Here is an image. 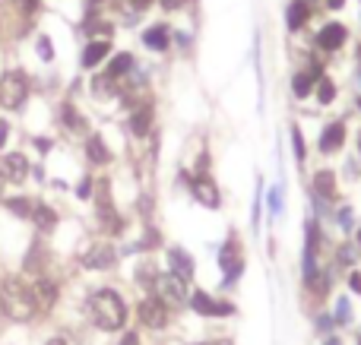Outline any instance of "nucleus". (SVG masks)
Instances as JSON below:
<instances>
[{"label":"nucleus","mask_w":361,"mask_h":345,"mask_svg":"<svg viewBox=\"0 0 361 345\" xmlns=\"http://www.w3.org/2000/svg\"><path fill=\"white\" fill-rule=\"evenodd\" d=\"M307 194L317 196V200L336 206L339 203V171L330 168V165H320V168L311 171V184H307Z\"/></svg>","instance_id":"obj_10"},{"label":"nucleus","mask_w":361,"mask_h":345,"mask_svg":"<svg viewBox=\"0 0 361 345\" xmlns=\"http://www.w3.org/2000/svg\"><path fill=\"white\" fill-rule=\"evenodd\" d=\"M171 38H175V32H171V25H165V23H156L143 32V44L149 51H156V54H165V51L171 48Z\"/></svg>","instance_id":"obj_20"},{"label":"nucleus","mask_w":361,"mask_h":345,"mask_svg":"<svg viewBox=\"0 0 361 345\" xmlns=\"http://www.w3.org/2000/svg\"><path fill=\"white\" fill-rule=\"evenodd\" d=\"M63 120H67L70 130H86V120L80 118V111L73 105H63Z\"/></svg>","instance_id":"obj_34"},{"label":"nucleus","mask_w":361,"mask_h":345,"mask_svg":"<svg viewBox=\"0 0 361 345\" xmlns=\"http://www.w3.org/2000/svg\"><path fill=\"white\" fill-rule=\"evenodd\" d=\"M358 23H361V10H358Z\"/></svg>","instance_id":"obj_53"},{"label":"nucleus","mask_w":361,"mask_h":345,"mask_svg":"<svg viewBox=\"0 0 361 345\" xmlns=\"http://www.w3.org/2000/svg\"><path fill=\"white\" fill-rule=\"evenodd\" d=\"M311 19H314V6L307 4V0H288L286 4V29L292 32V35L305 32Z\"/></svg>","instance_id":"obj_17"},{"label":"nucleus","mask_w":361,"mask_h":345,"mask_svg":"<svg viewBox=\"0 0 361 345\" xmlns=\"http://www.w3.org/2000/svg\"><path fill=\"white\" fill-rule=\"evenodd\" d=\"M38 54H42V61H51V57H54V48H51L48 38H38Z\"/></svg>","instance_id":"obj_38"},{"label":"nucleus","mask_w":361,"mask_h":345,"mask_svg":"<svg viewBox=\"0 0 361 345\" xmlns=\"http://www.w3.org/2000/svg\"><path fill=\"white\" fill-rule=\"evenodd\" d=\"M159 272H162V270L156 266V260L146 257V260H140V263H137V272H133V279H137V285L146 291V295H149V291H156Z\"/></svg>","instance_id":"obj_26"},{"label":"nucleus","mask_w":361,"mask_h":345,"mask_svg":"<svg viewBox=\"0 0 361 345\" xmlns=\"http://www.w3.org/2000/svg\"><path fill=\"white\" fill-rule=\"evenodd\" d=\"M349 146V124L345 118H330L317 133V156L320 158H336Z\"/></svg>","instance_id":"obj_6"},{"label":"nucleus","mask_w":361,"mask_h":345,"mask_svg":"<svg viewBox=\"0 0 361 345\" xmlns=\"http://www.w3.org/2000/svg\"><path fill=\"white\" fill-rule=\"evenodd\" d=\"M352 241H355V244L361 247V222H358V228H355V232H352Z\"/></svg>","instance_id":"obj_47"},{"label":"nucleus","mask_w":361,"mask_h":345,"mask_svg":"<svg viewBox=\"0 0 361 345\" xmlns=\"http://www.w3.org/2000/svg\"><path fill=\"white\" fill-rule=\"evenodd\" d=\"M25 95H29V80H25V73H19V70L4 73V80H0V105H4L6 111H16V108H23Z\"/></svg>","instance_id":"obj_11"},{"label":"nucleus","mask_w":361,"mask_h":345,"mask_svg":"<svg viewBox=\"0 0 361 345\" xmlns=\"http://www.w3.org/2000/svg\"><path fill=\"white\" fill-rule=\"evenodd\" d=\"M121 345H140V333H133V330H127L124 339H121Z\"/></svg>","instance_id":"obj_41"},{"label":"nucleus","mask_w":361,"mask_h":345,"mask_svg":"<svg viewBox=\"0 0 361 345\" xmlns=\"http://www.w3.org/2000/svg\"><path fill=\"white\" fill-rule=\"evenodd\" d=\"M193 345H235V339L231 336H209V339H200Z\"/></svg>","instance_id":"obj_37"},{"label":"nucleus","mask_w":361,"mask_h":345,"mask_svg":"<svg viewBox=\"0 0 361 345\" xmlns=\"http://www.w3.org/2000/svg\"><path fill=\"white\" fill-rule=\"evenodd\" d=\"M32 222L38 225V232H51V228L57 225V215H54V209H51V206H42V203H35Z\"/></svg>","instance_id":"obj_32"},{"label":"nucleus","mask_w":361,"mask_h":345,"mask_svg":"<svg viewBox=\"0 0 361 345\" xmlns=\"http://www.w3.org/2000/svg\"><path fill=\"white\" fill-rule=\"evenodd\" d=\"M35 6H38V0H23V10L25 13H35Z\"/></svg>","instance_id":"obj_45"},{"label":"nucleus","mask_w":361,"mask_h":345,"mask_svg":"<svg viewBox=\"0 0 361 345\" xmlns=\"http://www.w3.org/2000/svg\"><path fill=\"white\" fill-rule=\"evenodd\" d=\"M99 4H102V0H89V19L95 16V6H99Z\"/></svg>","instance_id":"obj_48"},{"label":"nucleus","mask_w":361,"mask_h":345,"mask_svg":"<svg viewBox=\"0 0 361 345\" xmlns=\"http://www.w3.org/2000/svg\"><path fill=\"white\" fill-rule=\"evenodd\" d=\"M48 345H67V342H63V339H51Z\"/></svg>","instance_id":"obj_51"},{"label":"nucleus","mask_w":361,"mask_h":345,"mask_svg":"<svg viewBox=\"0 0 361 345\" xmlns=\"http://www.w3.org/2000/svg\"><path fill=\"white\" fill-rule=\"evenodd\" d=\"M349 38H352V32L343 19H326L314 32V48L324 51V54H336V51H343L349 44Z\"/></svg>","instance_id":"obj_8"},{"label":"nucleus","mask_w":361,"mask_h":345,"mask_svg":"<svg viewBox=\"0 0 361 345\" xmlns=\"http://www.w3.org/2000/svg\"><path fill=\"white\" fill-rule=\"evenodd\" d=\"M82 266H86V270H111V266H118V251H114V244H108V241L92 244L86 251V257H82Z\"/></svg>","instance_id":"obj_16"},{"label":"nucleus","mask_w":361,"mask_h":345,"mask_svg":"<svg viewBox=\"0 0 361 345\" xmlns=\"http://www.w3.org/2000/svg\"><path fill=\"white\" fill-rule=\"evenodd\" d=\"M175 42L180 48H190V32H175Z\"/></svg>","instance_id":"obj_43"},{"label":"nucleus","mask_w":361,"mask_h":345,"mask_svg":"<svg viewBox=\"0 0 361 345\" xmlns=\"http://www.w3.org/2000/svg\"><path fill=\"white\" fill-rule=\"evenodd\" d=\"M86 156H89V162L92 165H108L111 162V152H108V146H105V139L102 137H89L86 139Z\"/></svg>","instance_id":"obj_31"},{"label":"nucleus","mask_w":361,"mask_h":345,"mask_svg":"<svg viewBox=\"0 0 361 345\" xmlns=\"http://www.w3.org/2000/svg\"><path fill=\"white\" fill-rule=\"evenodd\" d=\"M4 143H6V124L0 120V146H4Z\"/></svg>","instance_id":"obj_49"},{"label":"nucleus","mask_w":361,"mask_h":345,"mask_svg":"<svg viewBox=\"0 0 361 345\" xmlns=\"http://www.w3.org/2000/svg\"><path fill=\"white\" fill-rule=\"evenodd\" d=\"M355 73H361V44L355 48Z\"/></svg>","instance_id":"obj_46"},{"label":"nucleus","mask_w":361,"mask_h":345,"mask_svg":"<svg viewBox=\"0 0 361 345\" xmlns=\"http://www.w3.org/2000/svg\"><path fill=\"white\" fill-rule=\"evenodd\" d=\"M0 175H4L6 181H13V184L25 181V175H29V162H25V156H19V152H10V156L0 162Z\"/></svg>","instance_id":"obj_25"},{"label":"nucleus","mask_w":361,"mask_h":345,"mask_svg":"<svg viewBox=\"0 0 361 345\" xmlns=\"http://www.w3.org/2000/svg\"><path fill=\"white\" fill-rule=\"evenodd\" d=\"M343 289L349 291L352 298H361V266H355V270H349L343 276Z\"/></svg>","instance_id":"obj_33"},{"label":"nucleus","mask_w":361,"mask_h":345,"mask_svg":"<svg viewBox=\"0 0 361 345\" xmlns=\"http://www.w3.org/2000/svg\"><path fill=\"white\" fill-rule=\"evenodd\" d=\"M311 330H314V336H317V339H324V336L336 333V323H333L330 310H326V308L311 310Z\"/></svg>","instance_id":"obj_29"},{"label":"nucleus","mask_w":361,"mask_h":345,"mask_svg":"<svg viewBox=\"0 0 361 345\" xmlns=\"http://www.w3.org/2000/svg\"><path fill=\"white\" fill-rule=\"evenodd\" d=\"M193 285L184 282V279H178L175 272L162 270L159 272V282H156V295L162 298L165 304H169L171 310H187V295H190Z\"/></svg>","instance_id":"obj_9"},{"label":"nucleus","mask_w":361,"mask_h":345,"mask_svg":"<svg viewBox=\"0 0 361 345\" xmlns=\"http://www.w3.org/2000/svg\"><path fill=\"white\" fill-rule=\"evenodd\" d=\"M314 99H317V108H333L339 99V82L330 73H324L317 80V86H314Z\"/></svg>","instance_id":"obj_23"},{"label":"nucleus","mask_w":361,"mask_h":345,"mask_svg":"<svg viewBox=\"0 0 361 345\" xmlns=\"http://www.w3.org/2000/svg\"><path fill=\"white\" fill-rule=\"evenodd\" d=\"M137 320L143 323L146 330H152V333H162V330L171 327L175 310H171L169 304L156 295V291H149V295H143L140 298V304H137Z\"/></svg>","instance_id":"obj_5"},{"label":"nucleus","mask_w":361,"mask_h":345,"mask_svg":"<svg viewBox=\"0 0 361 345\" xmlns=\"http://www.w3.org/2000/svg\"><path fill=\"white\" fill-rule=\"evenodd\" d=\"M76 194H80L82 200H89V196H92V177H82V184H80V190H76Z\"/></svg>","instance_id":"obj_39"},{"label":"nucleus","mask_w":361,"mask_h":345,"mask_svg":"<svg viewBox=\"0 0 361 345\" xmlns=\"http://www.w3.org/2000/svg\"><path fill=\"white\" fill-rule=\"evenodd\" d=\"M108 54H111V42H89L82 51V67L95 70L102 61H108Z\"/></svg>","instance_id":"obj_27"},{"label":"nucleus","mask_w":361,"mask_h":345,"mask_svg":"<svg viewBox=\"0 0 361 345\" xmlns=\"http://www.w3.org/2000/svg\"><path fill=\"white\" fill-rule=\"evenodd\" d=\"M0 310L16 323H25L35 314H42L38 301H35V291H32V285H25L23 279H6L4 282V289H0Z\"/></svg>","instance_id":"obj_3"},{"label":"nucleus","mask_w":361,"mask_h":345,"mask_svg":"<svg viewBox=\"0 0 361 345\" xmlns=\"http://www.w3.org/2000/svg\"><path fill=\"white\" fill-rule=\"evenodd\" d=\"M330 263L345 276L349 270L361 266V247H358L352 238H343L339 244H333V251H330Z\"/></svg>","instance_id":"obj_15"},{"label":"nucleus","mask_w":361,"mask_h":345,"mask_svg":"<svg viewBox=\"0 0 361 345\" xmlns=\"http://www.w3.org/2000/svg\"><path fill=\"white\" fill-rule=\"evenodd\" d=\"M288 146H292V156H295V165L298 168H307V139H305V130H301L298 120H292L288 124Z\"/></svg>","instance_id":"obj_22"},{"label":"nucleus","mask_w":361,"mask_h":345,"mask_svg":"<svg viewBox=\"0 0 361 345\" xmlns=\"http://www.w3.org/2000/svg\"><path fill=\"white\" fill-rule=\"evenodd\" d=\"M343 6H345V0H324V10H330V13L343 10Z\"/></svg>","instance_id":"obj_44"},{"label":"nucleus","mask_w":361,"mask_h":345,"mask_svg":"<svg viewBox=\"0 0 361 345\" xmlns=\"http://www.w3.org/2000/svg\"><path fill=\"white\" fill-rule=\"evenodd\" d=\"M216 266H219V295H231L241 285L244 272H247V253H244V241L238 228H228L225 241L216 247Z\"/></svg>","instance_id":"obj_1"},{"label":"nucleus","mask_w":361,"mask_h":345,"mask_svg":"<svg viewBox=\"0 0 361 345\" xmlns=\"http://www.w3.org/2000/svg\"><path fill=\"white\" fill-rule=\"evenodd\" d=\"M333 225H336V232L343 234V238H352V232L358 228V215H355V206L352 203H336L333 206Z\"/></svg>","instance_id":"obj_21"},{"label":"nucleus","mask_w":361,"mask_h":345,"mask_svg":"<svg viewBox=\"0 0 361 345\" xmlns=\"http://www.w3.org/2000/svg\"><path fill=\"white\" fill-rule=\"evenodd\" d=\"M95 203H99V225L105 234H121L124 232V219L118 215V209H114L111 203V184L108 181H99V196H95Z\"/></svg>","instance_id":"obj_13"},{"label":"nucleus","mask_w":361,"mask_h":345,"mask_svg":"<svg viewBox=\"0 0 361 345\" xmlns=\"http://www.w3.org/2000/svg\"><path fill=\"white\" fill-rule=\"evenodd\" d=\"M326 310H330V317H333V323H336V330L339 333H345V330H352L355 327V320H358V314H355V298L349 295V291H333V298L326 301Z\"/></svg>","instance_id":"obj_12"},{"label":"nucleus","mask_w":361,"mask_h":345,"mask_svg":"<svg viewBox=\"0 0 361 345\" xmlns=\"http://www.w3.org/2000/svg\"><path fill=\"white\" fill-rule=\"evenodd\" d=\"M317 345H349L345 342V333H330V336H324V339H317Z\"/></svg>","instance_id":"obj_36"},{"label":"nucleus","mask_w":361,"mask_h":345,"mask_svg":"<svg viewBox=\"0 0 361 345\" xmlns=\"http://www.w3.org/2000/svg\"><path fill=\"white\" fill-rule=\"evenodd\" d=\"M263 190H267V181L257 177L254 203H250V228H254V232H260V225H263Z\"/></svg>","instance_id":"obj_30"},{"label":"nucleus","mask_w":361,"mask_h":345,"mask_svg":"<svg viewBox=\"0 0 361 345\" xmlns=\"http://www.w3.org/2000/svg\"><path fill=\"white\" fill-rule=\"evenodd\" d=\"M127 127H130L133 137H149L152 130V101H137L130 111V118H127Z\"/></svg>","instance_id":"obj_19"},{"label":"nucleus","mask_w":361,"mask_h":345,"mask_svg":"<svg viewBox=\"0 0 361 345\" xmlns=\"http://www.w3.org/2000/svg\"><path fill=\"white\" fill-rule=\"evenodd\" d=\"M355 111H358V114H361V92H358V95H355Z\"/></svg>","instance_id":"obj_50"},{"label":"nucleus","mask_w":361,"mask_h":345,"mask_svg":"<svg viewBox=\"0 0 361 345\" xmlns=\"http://www.w3.org/2000/svg\"><path fill=\"white\" fill-rule=\"evenodd\" d=\"M152 4H156V0H130V6H133V10H137V13L149 10V6H152Z\"/></svg>","instance_id":"obj_42"},{"label":"nucleus","mask_w":361,"mask_h":345,"mask_svg":"<svg viewBox=\"0 0 361 345\" xmlns=\"http://www.w3.org/2000/svg\"><path fill=\"white\" fill-rule=\"evenodd\" d=\"M6 206L16 215H25V219H32V213H35V203L32 200H6Z\"/></svg>","instance_id":"obj_35"},{"label":"nucleus","mask_w":361,"mask_h":345,"mask_svg":"<svg viewBox=\"0 0 361 345\" xmlns=\"http://www.w3.org/2000/svg\"><path fill=\"white\" fill-rule=\"evenodd\" d=\"M32 291H35L38 310L54 308V301H57V285L54 282H48V279H38V282H32Z\"/></svg>","instance_id":"obj_28"},{"label":"nucleus","mask_w":361,"mask_h":345,"mask_svg":"<svg viewBox=\"0 0 361 345\" xmlns=\"http://www.w3.org/2000/svg\"><path fill=\"white\" fill-rule=\"evenodd\" d=\"M86 314L105 333H118L127 327V301L118 295L114 289H99L89 295L86 301Z\"/></svg>","instance_id":"obj_2"},{"label":"nucleus","mask_w":361,"mask_h":345,"mask_svg":"<svg viewBox=\"0 0 361 345\" xmlns=\"http://www.w3.org/2000/svg\"><path fill=\"white\" fill-rule=\"evenodd\" d=\"M187 181V190H190V196L200 203L203 209H222V190H219L216 177H212V171H206V175H193V171H184L180 175Z\"/></svg>","instance_id":"obj_7"},{"label":"nucleus","mask_w":361,"mask_h":345,"mask_svg":"<svg viewBox=\"0 0 361 345\" xmlns=\"http://www.w3.org/2000/svg\"><path fill=\"white\" fill-rule=\"evenodd\" d=\"M133 67H137V57H133L130 51H121V54L111 57L105 76H108V80H114V82H121V80H127V76L133 73Z\"/></svg>","instance_id":"obj_24"},{"label":"nucleus","mask_w":361,"mask_h":345,"mask_svg":"<svg viewBox=\"0 0 361 345\" xmlns=\"http://www.w3.org/2000/svg\"><path fill=\"white\" fill-rule=\"evenodd\" d=\"M352 345H361V333H358V336H355V342H352Z\"/></svg>","instance_id":"obj_52"},{"label":"nucleus","mask_w":361,"mask_h":345,"mask_svg":"<svg viewBox=\"0 0 361 345\" xmlns=\"http://www.w3.org/2000/svg\"><path fill=\"white\" fill-rule=\"evenodd\" d=\"M263 209H267L269 225L282 219V213H286V184H282V181L269 184V187L263 190Z\"/></svg>","instance_id":"obj_18"},{"label":"nucleus","mask_w":361,"mask_h":345,"mask_svg":"<svg viewBox=\"0 0 361 345\" xmlns=\"http://www.w3.org/2000/svg\"><path fill=\"white\" fill-rule=\"evenodd\" d=\"M162 4V10H169V13H175V10H180V6L187 4V0H159Z\"/></svg>","instance_id":"obj_40"},{"label":"nucleus","mask_w":361,"mask_h":345,"mask_svg":"<svg viewBox=\"0 0 361 345\" xmlns=\"http://www.w3.org/2000/svg\"><path fill=\"white\" fill-rule=\"evenodd\" d=\"M165 270L175 272L178 279H184V282L193 285V279H197V260H193L190 251H184V247L171 244L169 251H165Z\"/></svg>","instance_id":"obj_14"},{"label":"nucleus","mask_w":361,"mask_h":345,"mask_svg":"<svg viewBox=\"0 0 361 345\" xmlns=\"http://www.w3.org/2000/svg\"><path fill=\"white\" fill-rule=\"evenodd\" d=\"M187 310L203 320H231L238 317V304L231 301L228 295H219V291H209L203 285H193L190 295H187Z\"/></svg>","instance_id":"obj_4"}]
</instances>
